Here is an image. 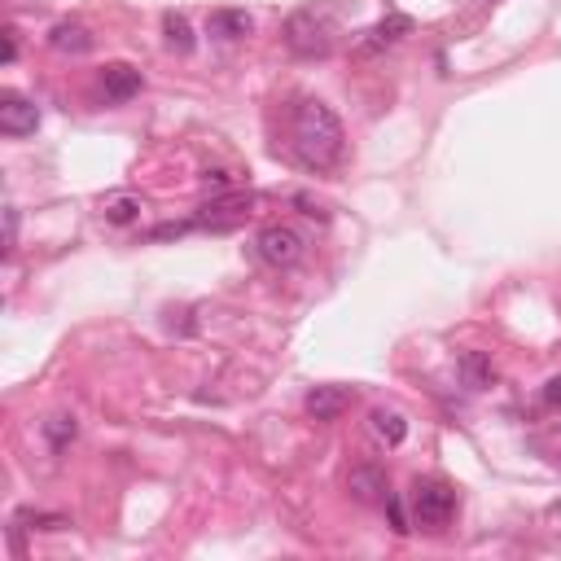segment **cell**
Segmentation results:
<instances>
[{
	"mask_svg": "<svg viewBox=\"0 0 561 561\" xmlns=\"http://www.w3.org/2000/svg\"><path fill=\"white\" fill-rule=\"evenodd\" d=\"M290 150L307 171H329L342 163L347 136H342L338 114L325 101H299L290 114Z\"/></svg>",
	"mask_w": 561,
	"mask_h": 561,
	"instance_id": "obj_1",
	"label": "cell"
},
{
	"mask_svg": "<svg viewBox=\"0 0 561 561\" xmlns=\"http://www.w3.org/2000/svg\"><path fill=\"white\" fill-rule=\"evenodd\" d=\"M14 57H18V31L5 27V62H14Z\"/></svg>",
	"mask_w": 561,
	"mask_h": 561,
	"instance_id": "obj_21",
	"label": "cell"
},
{
	"mask_svg": "<svg viewBox=\"0 0 561 561\" xmlns=\"http://www.w3.org/2000/svg\"><path fill=\"white\" fill-rule=\"evenodd\" d=\"M544 404H548V408H561V373L544 382Z\"/></svg>",
	"mask_w": 561,
	"mask_h": 561,
	"instance_id": "obj_20",
	"label": "cell"
},
{
	"mask_svg": "<svg viewBox=\"0 0 561 561\" xmlns=\"http://www.w3.org/2000/svg\"><path fill=\"white\" fill-rule=\"evenodd\" d=\"M404 36H412V18L408 14H391V18L373 22V27L364 31V40L356 44V53L373 57V53H382V49H391V44H399Z\"/></svg>",
	"mask_w": 561,
	"mask_h": 561,
	"instance_id": "obj_8",
	"label": "cell"
},
{
	"mask_svg": "<svg viewBox=\"0 0 561 561\" xmlns=\"http://www.w3.org/2000/svg\"><path fill=\"white\" fill-rule=\"evenodd\" d=\"M14 242H18V211L5 206V250H14Z\"/></svg>",
	"mask_w": 561,
	"mask_h": 561,
	"instance_id": "obj_19",
	"label": "cell"
},
{
	"mask_svg": "<svg viewBox=\"0 0 561 561\" xmlns=\"http://www.w3.org/2000/svg\"><path fill=\"white\" fill-rule=\"evenodd\" d=\"M101 215H106L110 224H132L136 215H141V198H136V193H110V198L101 202Z\"/></svg>",
	"mask_w": 561,
	"mask_h": 561,
	"instance_id": "obj_15",
	"label": "cell"
},
{
	"mask_svg": "<svg viewBox=\"0 0 561 561\" xmlns=\"http://www.w3.org/2000/svg\"><path fill=\"white\" fill-rule=\"evenodd\" d=\"M285 44L290 53L299 57H325L334 49V27H329V14L325 9H299L285 22Z\"/></svg>",
	"mask_w": 561,
	"mask_h": 561,
	"instance_id": "obj_2",
	"label": "cell"
},
{
	"mask_svg": "<svg viewBox=\"0 0 561 561\" xmlns=\"http://www.w3.org/2000/svg\"><path fill=\"white\" fill-rule=\"evenodd\" d=\"M49 49L53 53H88L93 49V36H88L84 22H57V27L49 31Z\"/></svg>",
	"mask_w": 561,
	"mask_h": 561,
	"instance_id": "obj_10",
	"label": "cell"
},
{
	"mask_svg": "<svg viewBox=\"0 0 561 561\" xmlns=\"http://www.w3.org/2000/svg\"><path fill=\"white\" fill-rule=\"evenodd\" d=\"M163 36H167V49L193 53V27H189L185 14H167V18H163Z\"/></svg>",
	"mask_w": 561,
	"mask_h": 561,
	"instance_id": "obj_16",
	"label": "cell"
},
{
	"mask_svg": "<svg viewBox=\"0 0 561 561\" xmlns=\"http://www.w3.org/2000/svg\"><path fill=\"white\" fill-rule=\"evenodd\" d=\"M412 518L421 526H448L456 518V487H448L443 478H421L412 487Z\"/></svg>",
	"mask_w": 561,
	"mask_h": 561,
	"instance_id": "obj_4",
	"label": "cell"
},
{
	"mask_svg": "<svg viewBox=\"0 0 561 561\" xmlns=\"http://www.w3.org/2000/svg\"><path fill=\"white\" fill-rule=\"evenodd\" d=\"M40 128V106L22 93H0V132L5 136H31Z\"/></svg>",
	"mask_w": 561,
	"mask_h": 561,
	"instance_id": "obj_6",
	"label": "cell"
},
{
	"mask_svg": "<svg viewBox=\"0 0 561 561\" xmlns=\"http://www.w3.org/2000/svg\"><path fill=\"white\" fill-rule=\"evenodd\" d=\"M211 31L220 40H242V36L255 31V18H250L246 9H215V14H211Z\"/></svg>",
	"mask_w": 561,
	"mask_h": 561,
	"instance_id": "obj_12",
	"label": "cell"
},
{
	"mask_svg": "<svg viewBox=\"0 0 561 561\" xmlns=\"http://www.w3.org/2000/svg\"><path fill=\"white\" fill-rule=\"evenodd\" d=\"M75 417H53V421H44V439L53 443V452H66V443H75Z\"/></svg>",
	"mask_w": 561,
	"mask_h": 561,
	"instance_id": "obj_17",
	"label": "cell"
},
{
	"mask_svg": "<svg viewBox=\"0 0 561 561\" xmlns=\"http://www.w3.org/2000/svg\"><path fill=\"white\" fill-rule=\"evenodd\" d=\"M141 88H145V79L128 62H110L106 71H101V97H106L110 106H123V101H132Z\"/></svg>",
	"mask_w": 561,
	"mask_h": 561,
	"instance_id": "obj_7",
	"label": "cell"
},
{
	"mask_svg": "<svg viewBox=\"0 0 561 561\" xmlns=\"http://www.w3.org/2000/svg\"><path fill=\"white\" fill-rule=\"evenodd\" d=\"M386 513H391V526H395V535H408L412 526L404 518V505H399V496H386Z\"/></svg>",
	"mask_w": 561,
	"mask_h": 561,
	"instance_id": "obj_18",
	"label": "cell"
},
{
	"mask_svg": "<svg viewBox=\"0 0 561 561\" xmlns=\"http://www.w3.org/2000/svg\"><path fill=\"white\" fill-rule=\"evenodd\" d=\"M255 246H259V259L263 263H272V268H290V263L303 259L307 237L299 233V228H290V224H268L259 233Z\"/></svg>",
	"mask_w": 561,
	"mask_h": 561,
	"instance_id": "obj_5",
	"label": "cell"
},
{
	"mask_svg": "<svg viewBox=\"0 0 561 561\" xmlns=\"http://www.w3.org/2000/svg\"><path fill=\"white\" fill-rule=\"evenodd\" d=\"M456 369H461L469 391H483V386H491V377H496V369H491V360L483 351H465V356L456 360Z\"/></svg>",
	"mask_w": 561,
	"mask_h": 561,
	"instance_id": "obj_14",
	"label": "cell"
},
{
	"mask_svg": "<svg viewBox=\"0 0 561 561\" xmlns=\"http://www.w3.org/2000/svg\"><path fill=\"white\" fill-rule=\"evenodd\" d=\"M351 399L356 391H347V386H316V391H307V412L316 421H338L351 408Z\"/></svg>",
	"mask_w": 561,
	"mask_h": 561,
	"instance_id": "obj_9",
	"label": "cell"
},
{
	"mask_svg": "<svg viewBox=\"0 0 561 561\" xmlns=\"http://www.w3.org/2000/svg\"><path fill=\"white\" fill-rule=\"evenodd\" d=\"M351 496L364 500V505H373V500H386L391 496V487H386V474L373 465H360L351 469Z\"/></svg>",
	"mask_w": 561,
	"mask_h": 561,
	"instance_id": "obj_11",
	"label": "cell"
},
{
	"mask_svg": "<svg viewBox=\"0 0 561 561\" xmlns=\"http://www.w3.org/2000/svg\"><path fill=\"white\" fill-rule=\"evenodd\" d=\"M250 206H255V193H250V189H220L211 202L198 206V215H193V228L228 233V228H237V224L246 220Z\"/></svg>",
	"mask_w": 561,
	"mask_h": 561,
	"instance_id": "obj_3",
	"label": "cell"
},
{
	"mask_svg": "<svg viewBox=\"0 0 561 561\" xmlns=\"http://www.w3.org/2000/svg\"><path fill=\"white\" fill-rule=\"evenodd\" d=\"M369 421H373V434H377V439L391 443V448H399V443L408 439V421L399 417L395 408H373V417H369Z\"/></svg>",
	"mask_w": 561,
	"mask_h": 561,
	"instance_id": "obj_13",
	"label": "cell"
}]
</instances>
